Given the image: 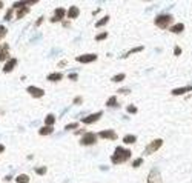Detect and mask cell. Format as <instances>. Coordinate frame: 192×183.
Returning <instances> with one entry per match:
<instances>
[{
	"mask_svg": "<svg viewBox=\"0 0 192 183\" xmlns=\"http://www.w3.org/2000/svg\"><path fill=\"white\" fill-rule=\"evenodd\" d=\"M131 155H132L131 149H126V148H123V146H117L115 151H114V154L111 155V162H112L114 165H122V163H125V162L129 160Z\"/></svg>",
	"mask_w": 192,
	"mask_h": 183,
	"instance_id": "6da1fadb",
	"label": "cell"
},
{
	"mask_svg": "<svg viewBox=\"0 0 192 183\" xmlns=\"http://www.w3.org/2000/svg\"><path fill=\"white\" fill-rule=\"evenodd\" d=\"M172 20H174V17L169 14V12H160L157 17H155V26H158L160 29H168L172 26Z\"/></svg>",
	"mask_w": 192,
	"mask_h": 183,
	"instance_id": "7a4b0ae2",
	"label": "cell"
},
{
	"mask_svg": "<svg viewBox=\"0 0 192 183\" xmlns=\"http://www.w3.org/2000/svg\"><path fill=\"white\" fill-rule=\"evenodd\" d=\"M161 146H163V140H161V139H155V140H152L151 143H148V146H146L144 151H143V155H151V154H154L155 151H158Z\"/></svg>",
	"mask_w": 192,
	"mask_h": 183,
	"instance_id": "3957f363",
	"label": "cell"
},
{
	"mask_svg": "<svg viewBox=\"0 0 192 183\" xmlns=\"http://www.w3.org/2000/svg\"><path fill=\"white\" fill-rule=\"evenodd\" d=\"M95 143H97V134H94V132H85L83 137L80 139V145H83V146H91Z\"/></svg>",
	"mask_w": 192,
	"mask_h": 183,
	"instance_id": "277c9868",
	"label": "cell"
},
{
	"mask_svg": "<svg viewBox=\"0 0 192 183\" xmlns=\"http://www.w3.org/2000/svg\"><path fill=\"white\" fill-rule=\"evenodd\" d=\"M148 183H163L161 172L158 168H152L151 172L148 174Z\"/></svg>",
	"mask_w": 192,
	"mask_h": 183,
	"instance_id": "5b68a950",
	"label": "cell"
},
{
	"mask_svg": "<svg viewBox=\"0 0 192 183\" xmlns=\"http://www.w3.org/2000/svg\"><path fill=\"white\" fill-rule=\"evenodd\" d=\"M102 115H103V112H102V111L94 112V114H89V115H86L85 118H81V123H85V125L95 123L97 120H100V118H102Z\"/></svg>",
	"mask_w": 192,
	"mask_h": 183,
	"instance_id": "8992f818",
	"label": "cell"
},
{
	"mask_svg": "<svg viewBox=\"0 0 192 183\" xmlns=\"http://www.w3.org/2000/svg\"><path fill=\"white\" fill-rule=\"evenodd\" d=\"M26 93L31 94V97H34V98H42L45 96V91L42 88H37V86H28L26 88Z\"/></svg>",
	"mask_w": 192,
	"mask_h": 183,
	"instance_id": "52a82bcc",
	"label": "cell"
},
{
	"mask_svg": "<svg viewBox=\"0 0 192 183\" xmlns=\"http://www.w3.org/2000/svg\"><path fill=\"white\" fill-rule=\"evenodd\" d=\"M65 15H66L65 8H56V10H54L52 17H51V22H52V23L60 22V20H63V17H65Z\"/></svg>",
	"mask_w": 192,
	"mask_h": 183,
	"instance_id": "ba28073f",
	"label": "cell"
},
{
	"mask_svg": "<svg viewBox=\"0 0 192 183\" xmlns=\"http://www.w3.org/2000/svg\"><path fill=\"white\" fill-rule=\"evenodd\" d=\"M97 137H100V139H106V140H115L117 139V132L112 131V129H105V131H100L97 134Z\"/></svg>",
	"mask_w": 192,
	"mask_h": 183,
	"instance_id": "9c48e42d",
	"label": "cell"
},
{
	"mask_svg": "<svg viewBox=\"0 0 192 183\" xmlns=\"http://www.w3.org/2000/svg\"><path fill=\"white\" fill-rule=\"evenodd\" d=\"M97 60V54H81L77 57L78 63H92Z\"/></svg>",
	"mask_w": 192,
	"mask_h": 183,
	"instance_id": "30bf717a",
	"label": "cell"
},
{
	"mask_svg": "<svg viewBox=\"0 0 192 183\" xmlns=\"http://www.w3.org/2000/svg\"><path fill=\"white\" fill-rule=\"evenodd\" d=\"M188 93H192V85H186V86H180V88H175L171 91L172 96H183V94H188Z\"/></svg>",
	"mask_w": 192,
	"mask_h": 183,
	"instance_id": "8fae6325",
	"label": "cell"
},
{
	"mask_svg": "<svg viewBox=\"0 0 192 183\" xmlns=\"http://www.w3.org/2000/svg\"><path fill=\"white\" fill-rule=\"evenodd\" d=\"M17 65V59L15 57H11V59H8L6 63H5V66H3V72L5 74H8V72H11Z\"/></svg>",
	"mask_w": 192,
	"mask_h": 183,
	"instance_id": "7c38bea8",
	"label": "cell"
},
{
	"mask_svg": "<svg viewBox=\"0 0 192 183\" xmlns=\"http://www.w3.org/2000/svg\"><path fill=\"white\" fill-rule=\"evenodd\" d=\"M10 57V45H0V62L6 60Z\"/></svg>",
	"mask_w": 192,
	"mask_h": 183,
	"instance_id": "4fadbf2b",
	"label": "cell"
},
{
	"mask_svg": "<svg viewBox=\"0 0 192 183\" xmlns=\"http://www.w3.org/2000/svg\"><path fill=\"white\" fill-rule=\"evenodd\" d=\"M66 15L69 17L71 20H74V19H77V17L80 15V10L77 6H71L69 10H68V12H66Z\"/></svg>",
	"mask_w": 192,
	"mask_h": 183,
	"instance_id": "5bb4252c",
	"label": "cell"
},
{
	"mask_svg": "<svg viewBox=\"0 0 192 183\" xmlns=\"http://www.w3.org/2000/svg\"><path fill=\"white\" fill-rule=\"evenodd\" d=\"M169 31L172 34H181L183 31H185V23H175V25H172L171 28H169Z\"/></svg>",
	"mask_w": 192,
	"mask_h": 183,
	"instance_id": "9a60e30c",
	"label": "cell"
},
{
	"mask_svg": "<svg viewBox=\"0 0 192 183\" xmlns=\"http://www.w3.org/2000/svg\"><path fill=\"white\" fill-rule=\"evenodd\" d=\"M46 79H48V82H60L63 79V74L62 72H52V74H49Z\"/></svg>",
	"mask_w": 192,
	"mask_h": 183,
	"instance_id": "2e32d148",
	"label": "cell"
},
{
	"mask_svg": "<svg viewBox=\"0 0 192 183\" xmlns=\"http://www.w3.org/2000/svg\"><path fill=\"white\" fill-rule=\"evenodd\" d=\"M106 106H109V108H118V106H120V105H118V102H117V97L115 96L109 97L106 100Z\"/></svg>",
	"mask_w": 192,
	"mask_h": 183,
	"instance_id": "e0dca14e",
	"label": "cell"
},
{
	"mask_svg": "<svg viewBox=\"0 0 192 183\" xmlns=\"http://www.w3.org/2000/svg\"><path fill=\"white\" fill-rule=\"evenodd\" d=\"M141 51H143V46H135V48H131V49L128 51V52H125L122 57H123V59H128V57L131 56V54H135V52H141Z\"/></svg>",
	"mask_w": 192,
	"mask_h": 183,
	"instance_id": "ac0fdd59",
	"label": "cell"
},
{
	"mask_svg": "<svg viewBox=\"0 0 192 183\" xmlns=\"http://www.w3.org/2000/svg\"><path fill=\"white\" fill-rule=\"evenodd\" d=\"M135 142H137V137L132 135V134H128V135L123 137V143H126V145H132Z\"/></svg>",
	"mask_w": 192,
	"mask_h": 183,
	"instance_id": "d6986e66",
	"label": "cell"
},
{
	"mask_svg": "<svg viewBox=\"0 0 192 183\" xmlns=\"http://www.w3.org/2000/svg\"><path fill=\"white\" fill-rule=\"evenodd\" d=\"M29 12V8L28 6H25V8H22V10H17V12H15V17L17 19H23V17Z\"/></svg>",
	"mask_w": 192,
	"mask_h": 183,
	"instance_id": "ffe728a7",
	"label": "cell"
},
{
	"mask_svg": "<svg viewBox=\"0 0 192 183\" xmlns=\"http://www.w3.org/2000/svg\"><path fill=\"white\" fill-rule=\"evenodd\" d=\"M52 131H54L52 126H43L39 129V134L40 135H49V134H52Z\"/></svg>",
	"mask_w": 192,
	"mask_h": 183,
	"instance_id": "44dd1931",
	"label": "cell"
},
{
	"mask_svg": "<svg viewBox=\"0 0 192 183\" xmlns=\"http://www.w3.org/2000/svg\"><path fill=\"white\" fill-rule=\"evenodd\" d=\"M54 123H56V115L54 114H48L46 117H45V125L46 126H52Z\"/></svg>",
	"mask_w": 192,
	"mask_h": 183,
	"instance_id": "7402d4cb",
	"label": "cell"
},
{
	"mask_svg": "<svg viewBox=\"0 0 192 183\" xmlns=\"http://www.w3.org/2000/svg\"><path fill=\"white\" fill-rule=\"evenodd\" d=\"M15 182L17 183H29V176H26V174H20V176L15 177Z\"/></svg>",
	"mask_w": 192,
	"mask_h": 183,
	"instance_id": "603a6c76",
	"label": "cell"
},
{
	"mask_svg": "<svg viewBox=\"0 0 192 183\" xmlns=\"http://www.w3.org/2000/svg\"><path fill=\"white\" fill-rule=\"evenodd\" d=\"M125 79H126V74L120 72V74H115L114 77H111V82H114V83H118V82H123Z\"/></svg>",
	"mask_w": 192,
	"mask_h": 183,
	"instance_id": "cb8c5ba5",
	"label": "cell"
},
{
	"mask_svg": "<svg viewBox=\"0 0 192 183\" xmlns=\"http://www.w3.org/2000/svg\"><path fill=\"white\" fill-rule=\"evenodd\" d=\"M108 22H109V15H105V17H102L98 22H95V26H97V28H100V26H105Z\"/></svg>",
	"mask_w": 192,
	"mask_h": 183,
	"instance_id": "d4e9b609",
	"label": "cell"
},
{
	"mask_svg": "<svg viewBox=\"0 0 192 183\" xmlns=\"http://www.w3.org/2000/svg\"><path fill=\"white\" fill-rule=\"evenodd\" d=\"M12 15H14V10H12V8H10V10L6 11V14H5V20L6 22H11L12 20Z\"/></svg>",
	"mask_w": 192,
	"mask_h": 183,
	"instance_id": "484cf974",
	"label": "cell"
},
{
	"mask_svg": "<svg viewBox=\"0 0 192 183\" xmlns=\"http://www.w3.org/2000/svg\"><path fill=\"white\" fill-rule=\"evenodd\" d=\"M35 174H37V176H45V174H46V168H45V166L35 168Z\"/></svg>",
	"mask_w": 192,
	"mask_h": 183,
	"instance_id": "4316f807",
	"label": "cell"
},
{
	"mask_svg": "<svg viewBox=\"0 0 192 183\" xmlns=\"http://www.w3.org/2000/svg\"><path fill=\"white\" fill-rule=\"evenodd\" d=\"M77 126H78V123H75V122H72V123H69V125H66V126H65V131H71V129H77Z\"/></svg>",
	"mask_w": 192,
	"mask_h": 183,
	"instance_id": "83f0119b",
	"label": "cell"
},
{
	"mask_svg": "<svg viewBox=\"0 0 192 183\" xmlns=\"http://www.w3.org/2000/svg\"><path fill=\"white\" fill-rule=\"evenodd\" d=\"M126 111L129 112V114H137V111H139V109H137V106H134V105H129L126 108Z\"/></svg>",
	"mask_w": 192,
	"mask_h": 183,
	"instance_id": "f1b7e54d",
	"label": "cell"
},
{
	"mask_svg": "<svg viewBox=\"0 0 192 183\" xmlns=\"http://www.w3.org/2000/svg\"><path fill=\"white\" fill-rule=\"evenodd\" d=\"M106 37H108V32H100V34H97V35H95V40H97V42H100V40H105Z\"/></svg>",
	"mask_w": 192,
	"mask_h": 183,
	"instance_id": "f546056e",
	"label": "cell"
},
{
	"mask_svg": "<svg viewBox=\"0 0 192 183\" xmlns=\"http://www.w3.org/2000/svg\"><path fill=\"white\" fill-rule=\"evenodd\" d=\"M6 32H8V29H6V26H3V25H0V40H2L5 35H6Z\"/></svg>",
	"mask_w": 192,
	"mask_h": 183,
	"instance_id": "4dcf8cb0",
	"label": "cell"
},
{
	"mask_svg": "<svg viewBox=\"0 0 192 183\" xmlns=\"http://www.w3.org/2000/svg\"><path fill=\"white\" fill-rule=\"evenodd\" d=\"M141 165H143V159L140 157V159H137V160L132 162V168H139V166H141Z\"/></svg>",
	"mask_w": 192,
	"mask_h": 183,
	"instance_id": "1f68e13d",
	"label": "cell"
},
{
	"mask_svg": "<svg viewBox=\"0 0 192 183\" xmlns=\"http://www.w3.org/2000/svg\"><path fill=\"white\" fill-rule=\"evenodd\" d=\"M68 79H69V80H72V82H75V80L78 79L77 72H69V74H68Z\"/></svg>",
	"mask_w": 192,
	"mask_h": 183,
	"instance_id": "d6a6232c",
	"label": "cell"
},
{
	"mask_svg": "<svg viewBox=\"0 0 192 183\" xmlns=\"http://www.w3.org/2000/svg\"><path fill=\"white\" fill-rule=\"evenodd\" d=\"M118 94H131V89L129 88H120L118 89Z\"/></svg>",
	"mask_w": 192,
	"mask_h": 183,
	"instance_id": "836d02e7",
	"label": "cell"
},
{
	"mask_svg": "<svg viewBox=\"0 0 192 183\" xmlns=\"http://www.w3.org/2000/svg\"><path fill=\"white\" fill-rule=\"evenodd\" d=\"M81 102H83V98H81V97H75L74 98V105H80Z\"/></svg>",
	"mask_w": 192,
	"mask_h": 183,
	"instance_id": "e575fe53",
	"label": "cell"
},
{
	"mask_svg": "<svg viewBox=\"0 0 192 183\" xmlns=\"http://www.w3.org/2000/svg\"><path fill=\"white\" fill-rule=\"evenodd\" d=\"M174 54H175V56H180V54H181V48H180V46H177L175 49H174Z\"/></svg>",
	"mask_w": 192,
	"mask_h": 183,
	"instance_id": "d590c367",
	"label": "cell"
},
{
	"mask_svg": "<svg viewBox=\"0 0 192 183\" xmlns=\"http://www.w3.org/2000/svg\"><path fill=\"white\" fill-rule=\"evenodd\" d=\"M42 22H43V17H39V20L35 22V28H37V26H40V25H42Z\"/></svg>",
	"mask_w": 192,
	"mask_h": 183,
	"instance_id": "8d00e7d4",
	"label": "cell"
},
{
	"mask_svg": "<svg viewBox=\"0 0 192 183\" xmlns=\"http://www.w3.org/2000/svg\"><path fill=\"white\" fill-rule=\"evenodd\" d=\"M11 179H12V176H11V174H8V176L5 177V182H11Z\"/></svg>",
	"mask_w": 192,
	"mask_h": 183,
	"instance_id": "74e56055",
	"label": "cell"
},
{
	"mask_svg": "<svg viewBox=\"0 0 192 183\" xmlns=\"http://www.w3.org/2000/svg\"><path fill=\"white\" fill-rule=\"evenodd\" d=\"M3 151H5V146H3L2 143H0V152H3Z\"/></svg>",
	"mask_w": 192,
	"mask_h": 183,
	"instance_id": "f35d334b",
	"label": "cell"
},
{
	"mask_svg": "<svg viewBox=\"0 0 192 183\" xmlns=\"http://www.w3.org/2000/svg\"><path fill=\"white\" fill-rule=\"evenodd\" d=\"M2 8H3V2H0V10H2Z\"/></svg>",
	"mask_w": 192,
	"mask_h": 183,
	"instance_id": "ab89813d",
	"label": "cell"
}]
</instances>
